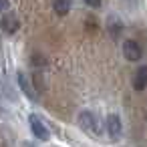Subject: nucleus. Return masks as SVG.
<instances>
[{
	"label": "nucleus",
	"mask_w": 147,
	"mask_h": 147,
	"mask_svg": "<svg viewBox=\"0 0 147 147\" xmlns=\"http://www.w3.org/2000/svg\"><path fill=\"white\" fill-rule=\"evenodd\" d=\"M77 125L89 135V137H93V139H99L101 137V121L97 119V115L95 113H91V111H81L79 113V117H77Z\"/></svg>",
	"instance_id": "nucleus-1"
},
{
	"label": "nucleus",
	"mask_w": 147,
	"mask_h": 147,
	"mask_svg": "<svg viewBox=\"0 0 147 147\" xmlns=\"http://www.w3.org/2000/svg\"><path fill=\"white\" fill-rule=\"evenodd\" d=\"M28 125H30V131H32V135L36 139H40V141H49L51 139V129L40 119V115H36V113L28 115Z\"/></svg>",
	"instance_id": "nucleus-2"
},
{
	"label": "nucleus",
	"mask_w": 147,
	"mask_h": 147,
	"mask_svg": "<svg viewBox=\"0 0 147 147\" xmlns=\"http://www.w3.org/2000/svg\"><path fill=\"white\" fill-rule=\"evenodd\" d=\"M123 55H125L127 61L137 63V61H141V57H143V49H141V45H139L137 40L129 38V40L123 42Z\"/></svg>",
	"instance_id": "nucleus-3"
},
{
	"label": "nucleus",
	"mask_w": 147,
	"mask_h": 147,
	"mask_svg": "<svg viewBox=\"0 0 147 147\" xmlns=\"http://www.w3.org/2000/svg\"><path fill=\"white\" fill-rule=\"evenodd\" d=\"M107 131H109V137L115 141H119L123 137V123H121V117L117 113L107 115Z\"/></svg>",
	"instance_id": "nucleus-4"
},
{
	"label": "nucleus",
	"mask_w": 147,
	"mask_h": 147,
	"mask_svg": "<svg viewBox=\"0 0 147 147\" xmlns=\"http://www.w3.org/2000/svg\"><path fill=\"white\" fill-rule=\"evenodd\" d=\"M16 81H18V87L22 89V93L30 99V101H38V93L34 89V83L26 77V73H16Z\"/></svg>",
	"instance_id": "nucleus-5"
},
{
	"label": "nucleus",
	"mask_w": 147,
	"mask_h": 147,
	"mask_svg": "<svg viewBox=\"0 0 147 147\" xmlns=\"http://www.w3.org/2000/svg\"><path fill=\"white\" fill-rule=\"evenodd\" d=\"M18 26H20V22H18V18L14 14H4L2 20H0V28H2L6 34H14L18 30Z\"/></svg>",
	"instance_id": "nucleus-6"
},
{
	"label": "nucleus",
	"mask_w": 147,
	"mask_h": 147,
	"mask_svg": "<svg viewBox=\"0 0 147 147\" xmlns=\"http://www.w3.org/2000/svg\"><path fill=\"white\" fill-rule=\"evenodd\" d=\"M107 30H109V34H111V38H119L121 36V32H123V22H121V18L119 16H109L107 18Z\"/></svg>",
	"instance_id": "nucleus-7"
},
{
	"label": "nucleus",
	"mask_w": 147,
	"mask_h": 147,
	"mask_svg": "<svg viewBox=\"0 0 147 147\" xmlns=\"http://www.w3.org/2000/svg\"><path fill=\"white\" fill-rule=\"evenodd\" d=\"M71 4L73 0H53V8L59 16H67L71 12Z\"/></svg>",
	"instance_id": "nucleus-8"
},
{
	"label": "nucleus",
	"mask_w": 147,
	"mask_h": 147,
	"mask_svg": "<svg viewBox=\"0 0 147 147\" xmlns=\"http://www.w3.org/2000/svg\"><path fill=\"white\" fill-rule=\"evenodd\" d=\"M145 85H147V67H139L137 75H135V81H133V87L137 91H143Z\"/></svg>",
	"instance_id": "nucleus-9"
},
{
	"label": "nucleus",
	"mask_w": 147,
	"mask_h": 147,
	"mask_svg": "<svg viewBox=\"0 0 147 147\" xmlns=\"http://www.w3.org/2000/svg\"><path fill=\"white\" fill-rule=\"evenodd\" d=\"M85 2H87L91 8H99V6H101V0H85Z\"/></svg>",
	"instance_id": "nucleus-10"
},
{
	"label": "nucleus",
	"mask_w": 147,
	"mask_h": 147,
	"mask_svg": "<svg viewBox=\"0 0 147 147\" xmlns=\"http://www.w3.org/2000/svg\"><path fill=\"white\" fill-rule=\"evenodd\" d=\"M8 6H10V2H8V0H0V12L8 10Z\"/></svg>",
	"instance_id": "nucleus-11"
},
{
	"label": "nucleus",
	"mask_w": 147,
	"mask_h": 147,
	"mask_svg": "<svg viewBox=\"0 0 147 147\" xmlns=\"http://www.w3.org/2000/svg\"><path fill=\"white\" fill-rule=\"evenodd\" d=\"M22 147H34V145H32V143H28V141H24V143H22Z\"/></svg>",
	"instance_id": "nucleus-12"
}]
</instances>
